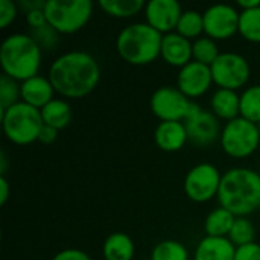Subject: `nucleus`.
Returning <instances> with one entry per match:
<instances>
[{"instance_id":"obj_6","label":"nucleus","mask_w":260,"mask_h":260,"mask_svg":"<svg viewBox=\"0 0 260 260\" xmlns=\"http://www.w3.org/2000/svg\"><path fill=\"white\" fill-rule=\"evenodd\" d=\"M90 0H47L44 6L47 23L61 35L76 34L90 21L93 15Z\"/></svg>"},{"instance_id":"obj_13","label":"nucleus","mask_w":260,"mask_h":260,"mask_svg":"<svg viewBox=\"0 0 260 260\" xmlns=\"http://www.w3.org/2000/svg\"><path fill=\"white\" fill-rule=\"evenodd\" d=\"M212 85H213V76L209 66L192 61L178 70L177 88L190 101L204 96Z\"/></svg>"},{"instance_id":"obj_4","label":"nucleus","mask_w":260,"mask_h":260,"mask_svg":"<svg viewBox=\"0 0 260 260\" xmlns=\"http://www.w3.org/2000/svg\"><path fill=\"white\" fill-rule=\"evenodd\" d=\"M163 35L146 21L125 26L116 38V52L131 66H148L160 58Z\"/></svg>"},{"instance_id":"obj_17","label":"nucleus","mask_w":260,"mask_h":260,"mask_svg":"<svg viewBox=\"0 0 260 260\" xmlns=\"http://www.w3.org/2000/svg\"><path fill=\"white\" fill-rule=\"evenodd\" d=\"M154 142L165 152H178L189 142L184 122H160L154 131Z\"/></svg>"},{"instance_id":"obj_22","label":"nucleus","mask_w":260,"mask_h":260,"mask_svg":"<svg viewBox=\"0 0 260 260\" xmlns=\"http://www.w3.org/2000/svg\"><path fill=\"white\" fill-rule=\"evenodd\" d=\"M236 221V216L224 207L213 209L204 221V232L206 236L213 238H229L232 227Z\"/></svg>"},{"instance_id":"obj_20","label":"nucleus","mask_w":260,"mask_h":260,"mask_svg":"<svg viewBox=\"0 0 260 260\" xmlns=\"http://www.w3.org/2000/svg\"><path fill=\"white\" fill-rule=\"evenodd\" d=\"M134 254V241L123 232L111 233L102 245V256L105 260H133Z\"/></svg>"},{"instance_id":"obj_23","label":"nucleus","mask_w":260,"mask_h":260,"mask_svg":"<svg viewBox=\"0 0 260 260\" xmlns=\"http://www.w3.org/2000/svg\"><path fill=\"white\" fill-rule=\"evenodd\" d=\"M146 3L143 0H101L99 8L114 18H131L145 11Z\"/></svg>"},{"instance_id":"obj_28","label":"nucleus","mask_w":260,"mask_h":260,"mask_svg":"<svg viewBox=\"0 0 260 260\" xmlns=\"http://www.w3.org/2000/svg\"><path fill=\"white\" fill-rule=\"evenodd\" d=\"M239 35L250 43L260 44V6L241 11Z\"/></svg>"},{"instance_id":"obj_12","label":"nucleus","mask_w":260,"mask_h":260,"mask_svg":"<svg viewBox=\"0 0 260 260\" xmlns=\"http://www.w3.org/2000/svg\"><path fill=\"white\" fill-rule=\"evenodd\" d=\"M184 126L187 131L189 142L198 148L212 146L215 142L221 139V133H222L219 119L212 111L203 110L200 105L184 120Z\"/></svg>"},{"instance_id":"obj_38","label":"nucleus","mask_w":260,"mask_h":260,"mask_svg":"<svg viewBox=\"0 0 260 260\" xmlns=\"http://www.w3.org/2000/svg\"><path fill=\"white\" fill-rule=\"evenodd\" d=\"M9 198V183L6 177L0 175V206H5Z\"/></svg>"},{"instance_id":"obj_35","label":"nucleus","mask_w":260,"mask_h":260,"mask_svg":"<svg viewBox=\"0 0 260 260\" xmlns=\"http://www.w3.org/2000/svg\"><path fill=\"white\" fill-rule=\"evenodd\" d=\"M52 260H93L85 251L78 250V248H66L56 253Z\"/></svg>"},{"instance_id":"obj_9","label":"nucleus","mask_w":260,"mask_h":260,"mask_svg":"<svg viewBox=\"0 0 260 260\" xmlns=\"http://www.w3.org/2000/svg\"><path fill=\"white\" fill-rule=\"evenodd\" d=\"M213 84L218 88L238 91L248 84L251 67L248 59L236 52H221L218 59L210 66Z\"/></svg>"},{"instance_id":"obj_27","label":"nucleus","mask_w":260,"mask_h":260,"mask_svg":"<svg viewBox=\"0 0 260 260\" xmlns=\"http://www.w3.org/2000/svg\"><path fill=\"white\" fill-rule=\"evenodd\" d=\"M190 254L186 245L175 239H165L158 242L152 251L151 260H189Z\"/></svg>"},{"instance_id":"obj_16","label":"nucleus","mask_w":260,"mask_h":260,"mask_svg":"<svg viewBox=\"0 0 260 260\" xmlns=\"http://www.w3.org/2000/svg\"><path fill=\"white\" fill-rule=\"evenodd\" d=\"M20 90H21V102L41 110L46 107L50 101L55 99V88L47 76H32L23 82H20Z\"/></svg>"},{"instance_id":"obj_25","label":"nucleus","mask_w":260,"mask_h":260,"mask_svg":"<svg viewBox=\"0 0 260 260\" xmlns=\"http://www.w3.org/2000/svg\"><path fill=\"white\" fill-rule=\"evenodd\" d=\"M241 117L260 123V84L248 85L241 93Z\"/></svg>"},{"instance_id":"obj_29","label":"nucleus","mask_w":260,"mask_h":260,"mask_svg":"<svg viewBox=\"0 0 260 260\" xmlns=\"http://www.w3.org/2000/svg\"><path fill=\"white\" fill-rule=\"evenodd\" d=\"M229 239L236 248L256 242L254 224L248 218H236V221L232 227V232L229 235Z\"/></svg>"},{"instance_id":"obj_21","label":"nucleus","mask_w":260,"mask_h":260,"mask_svg":"<svg viewBox=\"0 0 260 260\" xmlns=\"http://www.w3.org/2000/svg\"><path fill=\"white\" fill-rule=\"evenodd\" d=\"M40 113H41L43 123L58 131L67 128L73 117V110L70 104L67 102V99L62 98H55L46 107H43Z\"/></svg>"},{"instance_id":"obj_41","label":"nucleus","mask_w":260,"mask_h":260,"mask_svg":"<svg viewBox=\"0 0 260 260\" xmlns=\"http://www.w3.org/2000/svg\"><path fill=\"white\" fill-rule=\"evenodd\" d=\"M259 212H260V206H259Z\"/></svg>"},{"instance_id":"obj_2","label":"nucleus","mask_w":260,"mask_h":260,"mask_svg":"<svg viewBox=\"0 0 260 260\" xmlns=\"http://www.w3.org/2000/svg\"><path fill=\"white\" fill-rule=\"evenodd\" d=\"M218 203L236 218H247L260 206V174L250 168H232L222 174Z\"/></svg>"},{"instance_id":"obj_15","label":"nucleus","mask_w":260,"mask_h":260,"mask_svg":"<svg viewBox=\"0 0 260 260\" xmlns=\"http://www.w3.org/2000/svg\"><path fill=\"white\" fill-rule=\"evenodd\" d=\"M160 58L171 67H177L178 70L183 69L184 66L193 61L192 41L177 32L163 35Z\"/></svg>"},{"instance_id":"obj_10","label":"nucleus","mask_w":260,"mask_h":260,"mask_svg":"<svg viewBox=\"0 0 260 260\" xmlns=\"http://www.w3.org/2000/svg\"><path fill=\"white\" fill-rule=\"evenodd\" d=\"M222 174L212 163H200L189 169L184 177L183 189L187 198L193 203L203 204L218 198Z\"/></svg>"},{"instance_id":"obj_24","label":"nucleus","mask_w":260,"mask_h":260,"mask_svg":"<svg viewBox=\"0 0 260 260\" xmlns=\"http://www.w3.org/2000/svg\"><path fill=\"white\" fill-rule=\"evenodd\" d=\"M175 32L180 34L181 37L190 40V41H195L197 38L203 37L204 35V17H203V12L195 11V9L183 11Z\"/></svg>"},{"instance_id":"obj_5","label":"nucleus","mask_w":260,"mask_h":260,"mask_svg":"<svg viewBox=\"0 0 260 260\" xmlns=\"http://www.w3.org/2000/svg\"><path fill=\"white\" fill-rule=\"evenodd\" d=\"M43 119L40 110L18 102L2 111V128L5 137L18 146H27L38 140Z\"/></svg>"},{"instance_id":"obj_37","label":"nucleus","mask_w":260,"mask_h":260,"mask_svg":"<svg viewBox=\"0 0 260 260\" xmlns=\"http://www.w3.org/2000/svg\"><path fill=\"white\" fill-rule=\"evenodd\" d=\"M17 5H18L20 11H24V14H27L30 11L44 8L46 6V2H43V0H20Z\"/></svg>"},{"instance_id":"obj_19","label":"nucleus","mask_w":260,"mask_h":260,"mask_svg":"<svg viewBox=\"0 0 260 260\" xmlns=\"http://www.w3.org/2000/svg\"><path fill=\"white\" fill-rule=\"evenodd\" d=\"M210 111L225 123L241 117V94L235 90L218 88L210 98Z\"/></svg>"},{"instance_id":"obj_7","label":"nucleus","mask_w":260,"mask_h":260,"mask_svg":"<svg viewBox=\"0 0 260 260\" xmlns=\"http://www.w3.org/2000/svg\"><path fill=\"white\" fill-rule=\"evenodd\" d=\"M219 145L229 157L238 160L247 158L259 149V128L244 117L233 119L222 126Z\"/></svg>"},{"instance_id":"obj_3","label":"nucleus","mask_w":260,"mask_h":260,"mask_svg":"<svg viewBox=\"0 0 260 260\" xmlns=\"http://www.w3.org/2000/svg\"><path fill=\"white\" fill-rule=\"evenodd\" d=\"M43 61V50L30 34L8 35L0 46V66L3 75L23 82L37 76Z\"/></svg>"},{"instance_id":"obj_31","label":"nucleus","mask_w":260,"mask_h":260,"mask_svg":"<svg viewBox=\"0 0 260 260\" xmlns=\"http://www.w3.org/2000/svg\"><path fill=\"white\" fill-rule=\"evenodd\" d=\"M30 37L35 40V43L40 46V49L44 52V50H55L58 47V44L61 43V34L53 29L49 23L43 27H38V29H32L30 32Z\"/></svg>"},{"instance_id":"obj_11","label":"nucleus","mask_w":260,"mask_h":260,"mask_svg":"<svg viewBox=\"0 0 260 260\" xmlns=\"http://www.w3.org/2000/svg\"><path fill=\"white\" fill-rule=\"evenodd\" d=\"M204 35L215 41H225L239 34L241 11L229 3H216L204 12Z\"/></svg>"},{"instance_id":"obj_32","label":"nucleus","mask_w":260,"mask_h":260,"mask_svg":"<svg viewBox=\"0 0 260 260\" xmlns=\"http://www.w3.org/2000/svg\"><path fill=\"white\" fill-rule=\"evenodd\" d=\"M20 12V8L12 0H0V29H6L11 26L17 15Z\"/></svg>"},{"instance_id":"obj_34","label":"nucleus","mask_w":260,"mask_h":260,"mask_svg":"<svg viewBox=\"0 0 260 260\" xmlns=\"http://www.w3.org/2000/svg\"><path fill=\"white\" fill-rule=\"evenodd\" d=\"M26 23L29 24L30 30H32V29H38V27L46 26V24H47V18H46L44 8L27 12V14H26Z\"/></svg>"},{"instance_id":"obj_14","label":"nucleus","mask_w":260,"mask_h":260,"mask_svg":"<svg viewBox=\"0 0 260 260\" xmlns=\"http://www.w3.org/2000/svg\"><path fill=\"white\" fill-rule=\"evenodd\" d=\"M146 23L161 35L175 32L183 8L177 0H149L145 6Z\"/></svg>"},{"instance_id":"obj_18","label":"nucleus","mask_w":260,"mask_h":260,"mask_svg":"<svg viewBox=\"0 0 260 260\" xmlns=\"http://www.w3.org/2000/svg\"><path fill=\"white\" fill-rule=\"evenodd\" d=\"M236 247L229 238L204 236L197 248L193 260H235Z\"/></svg>"},{"instance_id":"obj_26","label":"nucleus","mask_w":260,"mask_h":260,"mask_svg":"<svg viewBox=\"0 0 260 260\" xmlns=\"http://www.w3.org/2000/svg\"><path fill=\"white\" fill-rule=\"evenodd\" d=\"M192 55H193V61L210 67L221 55V50L218 41L212 40L207 35H203L195 41H192Z\"/></svg>"},{"instance_id":"obj_8","label":"nucleus","mask_w":260,"mask_h":260,"mask_svg":"<svg viewBox=\"0 0 260 260\" xmlns=\"http://www.w3.org/2000/svg\"><path fill=\"white\" fill-rule=\"evenodd\" d=\"M149 107L160 122H184L198 104L184 96L177 87L163 85L152 93Z\"/></svg>"},{"instance_id":"obj_36","label":"nucleus","mask_w":260,"mask_h":260,"mask_svg":"<svg viewBox=\"0 0 260 260\" xmlns=\"http://www.w3.org/2000/svg\"><path fill=\"white\" fill-rule=\"evenodd\" d=\"M58 133H59L58 129H55L52 126H47V125H43L40 137H38V142H41L44 145H52L58 139Z\"/></svg>"},{"instance_id":"obj_40","label":"nucleus","mask_w":260,"mask_h":260,"mask_svg":"<svg viewBox=\"0 0 260 260\" xmlns=\"http://www.w3.org/2000/svg\"><path fill=\"white\" fill-rule=\"evenodd\" d=\"M257 128H259V134H260V123H259V125H257Z\"/></svg>"},{"instance_id":"obj_33","label":"nucleus","mask_w":260,"mask_h":260,"mask_svg":"<svg viewBox=\"0 0 260 260\" xmlns=\"http://www.w3.org/2000/svg\"><path fill=\"white\" fill-rule=\"evenodd\" d=\"M235 260H260V244H248L236 248Z\"/></svg>"},{"instance_id":"obj_39","label":"nucleus","mask_w":260,"mask_h":260,"mask_svg":"<svg viewBox=\"0 0 260 260\" xmlns=\"http://www.w3.org/2000/svg\"><path fill=\"white\" fill-rule=\"evenodd\" d=\"M238 6L241 8V11H247V9H253L260 6V0H239Z\"/></svg>"},{"instance_id":"obj_30","label":"nucleus","mask_w":260,"mask_h":260,"mask_svg":"<svg viewBox=\"0 0 260 260\" xmlns=\"http://www.w3.org/2000/svg\"><path fill=\"white\" fill-rule=\"evenodd\" d=\"M21 102L20 82L3 75L0 78V111L8 110L9 107Z\"/></svg>"},{"instance_id":"obj_1","label":"nucleus","mask_w":260,"mask_h":260,"mask_svg":"<svg viewBox=\"0 0 260 260\" xmlns=\"http://www.w3.org/2000/svg\"><path fill=\"white\" fill-rule=\"evenodd\" d=\"M47 78L62 99H81L99 85L101 66L91 53L70 50L53 59Z\"/></svg>"}]
</instances>
